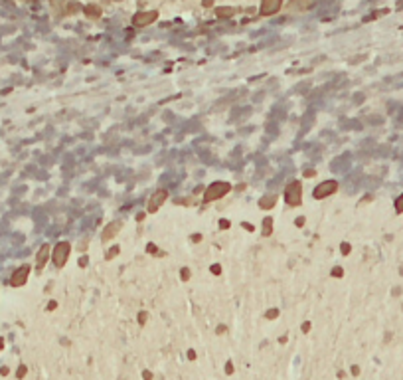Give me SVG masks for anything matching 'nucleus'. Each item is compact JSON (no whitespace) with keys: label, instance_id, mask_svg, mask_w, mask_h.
<instances>
[{"label":"nucleus","instance_id":"17","mask_svg":"<svg viewBox=\"0 0 403 380\" xmlns=\"http://www.w3.org/2000/svg\"><path fill=\"white\" fill-rule=\"evenodd\" d=\"M85 12H87V14H89V16H91V14H93V16H95V18H97V16H99V14H101V10H99V8H97V6H87V10H85Z\"/></svg>","mask_w":403,"mask_h":380},{"label":"nucleus","instance_id":"23","mask_svg":"<svg viewBox=\"0 0 403 380\" xmlns=\"http://www.w3.org/2000/svg\"><path fill=\"white\" fill-rule=\"evenodd\" d=\"M180 277H182L184 281H186V279H190V269H186V267H184V269H182V273H180Z\"/></svg>","mask_w":403,"mask_h":380},{"label":"nucleus","instance_id":"8","mask_svg":"<svg viewBox=\"0 0 403 380\" xmlns=\"http://www.w3.org/2000/svg\"><path fill=\"white\" fill-rule=\"evenodd\" d=\"M281 0H263L261 2V14L263 16H271V14H275L279 8H281Z\"/></svg>","mask_w":403,"mask_h":380},{"label":"nucleus","instance_id":"20","mask_svg":"<svg viewBox=\"0 0 403 380\" xmlns=\"http://www.w3.org/2000/svg\"><path fill=\"white\" fill-rule=\"evenodd\" d=\"M340 250H342V254H344V256H348V254H350V250H352V246H350V244H342V246H340Z\"/></svg>","mask_w":403,"mask_h":380},{"label":"nucleus","instance_id":"9","mask_svg":"<svg viewBox=\"0 0 403 380\" xmlns=\"http://www.w3.org/2000/svg\"><path fill=\"white\" fill-rule=\"evenodd\" d=\"M157 12H140V14H136L134 16V26H148V24H153L155 20H157Z\"/></svg>","mask_w":403,"mask_h":380},{"label":"nucleus","instance_id":"3","mask_svg":"<svg viewBox=\"0 0 403 380\" xmlns=\"http://www.w3.org/2000/svg\"><path fill=\"white\" fill-rule=\"evenodd\" d=\"M71 254V246L69 242H60L56 248H54V254H52V260H54V265L56 267H64L67 258Z\"/></svg>","mask_w":403,"mask_h":380},{"label":"nucleus","instance_id":"24","mask_svg":"<svg viewBox=\"0 0 403 380\" xmlns=\"http://www.w3.org/2000/svg\"><path fill=\"white\" fill-rule=\"evenodd\" d=\"M220 228H222V230H227V228H229V220H220Z\"/></svg>","mask_w":403,"mask_h":380},{"label":"nucleus","instance_id":"4","mask_svg":"<svg viewBox=\"0 0 403 380\" xmlns=\"http://www.w3.org/2000/svg\"><path fill=\"white\" fill-rule=\"evenodd\" d=\"M336 190H338V182H336V180H324V182H320V184L314 188L313 196H314L316 200H322V198L334 194Z\"/></svg>","mask_w":403,"mask_h":380},{"label":"nucleus","instance_id":"27","mask_svg":"<svg viewBox=\"0 0 403 380\" xmlns=\"http://www.w3.org/2000/svg\"><path fill=\"white\" fill-rule=\"evenodd\" d=\"M192 242H196V244L202 242V236H200V234H194V236H192Z\"/></svg>","mask_w":403,"mask_h":380},{"label":"nucleus","instance_id":"21","mask_svg":"<svg viewBox=\"0 0 403 380\" xmlns=\"http://www.w3.org/2000/svg\"><path fill=\"white\" fill-rule=\"evenodd\" d=\"M277 315H279V311H277V309H271V311H267L265 317H267V319H277Z\"/></svg>","mask_w":403,"mask_h":380},{"label":"nucleus","instance_id":"1","mask_svg":"<svg viewBox=\"0 0 403 380\" xmlns=\"http://www.w3.org/2000/svg\"><path fill=\"white\" fill-rule=\"evenodd\" d=\"M231 190V184L229 182H214V184H210L206 190H204V202L206 204H210V202H214V200H220V198H224L227 192Z\"/></svg>","mask_w":403,"mask_h":380},{"label":"nucleus","instance_id":"2","mask_svg":"<svg viewBox=\"0 0 403 380\" xmlns=\"http://www.w3.org/2000/svg\"><path fill=\"white\" fill-rule=\"evenodd\" d=\"M300 200H302V184L298 180H292L285 188V202L289 206H300Z\"/></svg>","mask_w":403,"mask_h":380},{"label":"nucleus","instance_id":"31","mask_svg":"<svg viewBox=\"0 0 403 380\" xmlns=\"http://www.w3.org/2000/svg\"><path fill=\"white\" fill-rule=\"evenodd\" d=\"M24 374H26V366H22V368L18 370V378H20V376H24Z\"/></svg>","mask_w":403,"mask_h":380},{"label":"nucleus","instance_id":"13","mask_svg":"<svg viewBox=\"0 0 403 380\" xmlns=\"http://www.w3.org/2000/svg\"><path fill=\"white\" fill-rule=\"evenodd\" d=\"M233 14H235V10H233V8H229V6H222V8H218V16L229 18V16H233Z\"/></svg>","mask_w":403,"mask_h":380},{"label":"nucleus","instance_id":"14","mask_svg":"<svg viewBox=\"0 0 403 380\" xmlns=\"http://www.w3.org/2000/svg\"><path fill=\"white\" fill-rule=\"evenodd\" d=\"M309 0H291V8H307Z\"/></svg>","mask_w":403,"mask_h":380},{"label":"nucleus","instance_id":"5","mask_svg":"<svg viewBox=\"0 0 403 380\" xmlns=\"http://www.w3.org/2000/svg\"><path fill=\"white\" fill-rule=\"evenodd\" d=\"M166 198H168V192H166V190H162V188H160V190H155V194L148 198L146 212H148V214H155V212L166 202Z\"/></svg>","mask_w":403,"mask_h":380},{"label":"nucleus","instance_id":"30","mask_svg":"<svg viewBox=\"0 0 403 380\" xmlns=\"http://www.w3.org/2000/svg\"><path fill=\"white\" fill-rule=\"evenodd\" d=\"M296 226H298V228L305 226V218H298V220H296Z\"/></svg>","mask_w":403,"mask_h":380},{"label":"nucleus","instance_id":"12","mask_svg":"<svg viewBox=\"0 0 403 380\" xmlns=\"http://www.w3.org/2000/svg\"><path fill=\"white\" fill-rule=\"evenodd\" d=\"M271 234H273V220L265 218L263 220V236H271Z\"/></svg>","mask_w":403,"mask_h":380},{"label":"nucleus","instance_id":"7","mask_svg":"<svg viewBox=\"0 0 403 380\" xmlns=\"http://www.w3.org/2000/svg\"><path fill=\"white\" fill-rule=\"evenodd\" d=\"M49 252H52V250H49V246H47V244H44V246L40 248V252H38V258H36V269H38V271H42V269L45 267V263H47L49 256H52Z\"/></svg>","mask_w":403,"mask_h":380},{"label":"nucleus","instance_id":"29","mask_svg":"<svg viewBox=\"0 0 403 380\" xmlns=\"http://www.w3.org/2000/svg\"><path fill=\"white\" fill-rule=\"evenodd\" d=\"M225 372H227V374H231V372H233V364H231V362H227V366H225Z\"/></svg>","mask_w":403,"mask_h":380},{"label":"nucleus","instance_id":"15","mask_svg":"<svg viewBox=\"0 0 403 380\" xmlns=\"http://www.w3.org/2000/svg\"><path fill=\"white\" fill-rule=\"evenodd\" d=\"M119 256V246H113L107 254H105V260H113V258H117Z\"/></svg>","mask_w":403,"mask_h":380},{"label":"nucleus","instance_id":"25","mask_svg":"<svg viewBox=\"0 0 403 380\" xmlns=\"http://www.w3.org/2000/svg\"><path fill=\"white\" fill-rule=\"evenodd\" d=\"M146 319H148V315H146V313H140V315H138V323H140V325H144V323H146Z\"/></svg>","mask_w":403,"mask_h":380},{"label":"nucleus","instance_id":"19","mask_svg":"<svg viewBox=\"0 0 403 380\" xmlns=\"http://www.w3.org/2000/svg\"><path fill=\"white\" fill-rule=\"evenodd\" d=\"M210 271H212L214 275H220V273H222V265H220V263H214V265L210 267Z\"/></svg>","mask_w":403,"mask_h":380},{"label":"nucleus","instance_id":"28","mask_svg":"<svg viewBox=\"0 0 403 380\" xmlns=\"http://www.w3.org/2000/svg\"><path fill=\"white\" fill-rule=\"evenodd\" d=\"M314 174H316V172H314V170H311V168H309V170H305V176H307V178H311V176H314Z\"/></svg>","mask_w":403,"mask_h":380},{"label":"nucleus","instance_id":"16","mask_svg":"<svg viewBox=\"0 0 403 380\" xmlns=\"http://www.w3.org/2000/svg\"><path fill=\"white\" fill-rule=\"evenodd\" d=\"M146 252H148L150 256H160V252H158V248H157L155 244H148V246H146Z\"/></svg>","mask_w":403,"mask_h":380},{"label":"nucleus","instance_id":"6","mask_svg":"<svg viewBox=\"0 0 403 380\" xmlns=\"http://www.w3.org/2000/svg\"><path fill=\"white\" fill-rule=\"evenodd\" d=\"M28 275H30V265H20L12 273L10 285H12V287H22V285H26V281H28Z\"/></svg>","mask_w":403,"mask_h":380},{"label":"nucleus","instance_id":"18","mask_svg":"<svg viewBox=\"0 0 403 380\" xmlns=\"http://www.w3.org/2000/svg\"><path fill=\"white\" fill-rule=\"evenodd\" d=\"M395 210H397L399 214L403 212V194H401V196H399V198L395 200Z\"/></svg>","mask_w":403,"mask_h":380},{"label":"nucleus","instance_id":"22","mask_svg":"<svg viewBox=\"0 0 403 380\" xmlns=\"http://www.w3.org/2000/svg\"><path fill=\"white\" fill-rule=\"evenodd\" d=\"M332 275H334V277H342V275H344L342 267H334V269H332Z\"/></svg>","mask_w":403,"mask_h":380},{"label":"nucleus","instance_id":"11","mask_svg":"<svg viewBox=\"0 0 403 380\" xmlns=\"http://www.w3.org/2000/svg\"><path fill=\"white\" fill-rule=\"evenodd\" d=\"M275 204H277V194H265V196L259 200V206H261L263 210H271Z\"/></svg>","mask_w":403,"mask_h":380},{"label":"nucleus","instance_id":"10","mask_svg":"<svg viewBox=\"0 0 403 380\" xmlns=\"http://www.w3.org/2000/svg\"><path fill=\"white\" fill-rule=\"evenodd\" d=\"M121 228H123V224H121V222H111V224H107V228L103 230V242L113 240V238L121 232Z\"/></svg>","mask_w":403,"mask_h":380},{"label":"nucleus","instance_id":"26","mask_svg":"<svg viewBox=\"0 0 403 380\" xmlns=\"http://www.w3.org/2000/svg\"><path fill=\"white\" fill-rule=\"evenodd\" d=\"M87 261H89V258H87V256H83V258L79 260V265H81V267H85V265H87Z\"/></svg>","mask_w":403,"mask_h":380}]
</instances>
